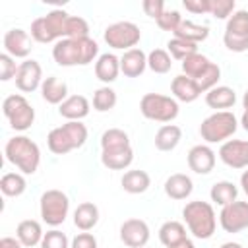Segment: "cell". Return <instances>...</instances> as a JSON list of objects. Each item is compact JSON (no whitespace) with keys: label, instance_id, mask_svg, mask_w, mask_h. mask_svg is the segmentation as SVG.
I'll use <instances>...</instances> for the list:
<instances>
[{"label":"cell","instance_id":"1","mask_svg":"<svg viewBox=\"0 0 248 248\" xmlns=\"http://www.w3.org/2000/svg\"><path fill=\"white\" fill-rule=\"evenodd\" d=\"M6 161L17 167L23 174H33L41 163V149L39 145L27 136H14L6 141L4 147Z\"/></svg>","mask_w":248,"mask_h":248},{"label":"cell","instance_id":"2","mask_svg":"<svg viewBox=\"0 0 248 248\" xmlns=\"http://www.w3.org/2000/svg\"><path fill=\"white\" fill-rule=\"evenodd\" d=\"M182 217H184L188 231L200 240L211 238L215 229H217L215 209L209 202H202V200L188 202L182 209Z\"/></svg>","mask_w":248,"mask_h":248},{"label":"cell","instance_id":"3","mask_svg":"<svg viewBox=\"0 0 248 248\" xmlns=\"http://www.w3.org/2000/svg\"><path fill=\"white\" fill-rule=\"evenodd\" d=\"M87 141V128L81 120H70L58 128H52L46 136V145L54 155H66L83 147Z\"/></svg>","mask_w":248,"mask_h":248},{"label":"cell","instance_id":"4","mask_svg":"<svg viewBox=\"0 0 248 248\" xmlns=\"http://www.w3.org/2000/svg\"><path fill=\"white\" fill-rule=\"evenodd\" d=\"M70 14L62 8H54L48 14L33 19L31 23V37L37 43H58L60 39H66V23Z\"/></svg>","mask_w":248,"mask_h":248},{"label":"cell","instance_id":"5","mask_svg":"<svg viewBox=\"0 0 248 248\" xmlns=\"http://www.w3.org/2000/svg\"><path fill=\"white\" fill-rule=\"evenodd\" d=\"M238 128V120L231 110H217L203 118L200 124V136L207 143H225Z\"/></svg>","mask_w":248,"mask_h":248},{"label":"cell","instance_id":"6","mask_svg":"<svg viewBox=\"0 0 248 248\" xmlns=\"http://www.w3.org/2000/svg\"><path fill=\"white\" fill-rule=\"evenodd\" d=\"M140 110L147 120L170 122L178 116V101L161 93H145L140 101Z\"/></svg>","mask_w":248,"mask_h":248},{"label":"cell","instance_id":"7","mask_svg":"<svg viewBox=\"0 0 248 248\" xmlns=\"http://www.w3.org/2000/svg\"><path fill=\"white\" fill-rule=\"evenodd\" d=\"M2 112L8 118L10 126L16 132H25L33 126L35 122V108L29 105V101L16 93V95H8L2 103Z\"/></svg>","mask_w":248,"mask_h":248},{"label":"cell","instance_id":"8","mask_svg":"<svg viewBox=\"0 0 248 248\" xmlns=\"http://www.w3.org/2000/svg\"><path fill=\"white\" fill-rule=\"evenodd\" d=\"M39 211H41V219L50 225V227H58L66 221L68 211H70V200L62 190H46L41 196L39 202Z\"/></svg>","mask_w":248,"mask_h":248},{"label":"cell","instance_id":"9","mask_svg":"<svg viewBox=\"0 0 248 248\" xmlns=\"http://www.w3.org/2000/svg\"><path fill=\"white\" fill-rule=\"evenodd\" d=\"M103 39H105V43L110 48H116V50H124L126 52V50L136 48V45L141 39V31L132 21H116V23H112V25H108L105 29Z\"/></svg>","mask_w":248,"mask_h":248},{"label":"cell","instance_id":"10","mask_svg":"<svg viewBox=\"0 0 248 248\" xmlns=\"http://www.w3.org/2000/svg\"><path fill=\"white\" fill-rule=\"evenodd\" d=\"M219 225L225 232H240L248 229V202H232L221 207Z\"/></svg>","mask_w":248,"mask_h":248},{"label":"cell","instance_id":"11","mask_svg":"<svg viewBox=\"0 0 248 248\" xmlns=\"http://www.w3.org/2000/svg\"><path fill=\"white\" fill-rule=\"evenodd\" d=\"M219 159L231 169H248V141L227 140L219 147Z\"/></svg>","mask_w":248,"mask_h":248},{"label":"cell","instance_id":"12","mask_svg":"<svg viewBox=\"0 0 248 248\" xmlns=\"http://www.w3.org/2000/svg\"><path fill=\"white\" fill-rule=\"evenodd\" d=\"M16 87L23 93H31L35 89H41L43 83V68L37 60H25L19 64L16 74Z\"/></svg>","mask_w":248,"mask_h":248},{"label":"cell","instance_id":"13","mask_svg":"<svg viewBox=\"0 0 248 248\" xmlns=\"http://www.w3.org/2000/svg\"><path fill=\"white\" fill-rule=\"evenodd\" d=\"M2 43H4V50L12 58H27L29 52L33 50V37L25 29H19V27L6 31Z\"/></svg>","mask_w":248,"mask_h":248},{"label":"cell","instance_id":"14","mask_svg":"<svg viewBox=\"0 0 248 248\" xmlns=\"http://www.w3.org/2000/svg\"><path fill=\"white\" fill-rule=\"evenodd\" d=\"M120 240L128 248H143L149 242V227L143 219H126L120 225Z\"/></svg>","mask_w":248,"mask_h":248},{"label":"cell","instance_id":"15","mask_svg":"<svg viewBox=\"0 0 248 248\" xmlns=\"http://www.w3.org/2000/svg\"><path fill=\"white\" fill-rule=\"evenodd\" d=\"M52 58L58 66H81V48L79 39H60L52 46Z\"/></svg>","mask_w":248,"mask_h":248},{"label":"cell","instance_id":"16","mask_svg":"<svg viewBox=\"0 0 248 248\" xmlns=\"http://www.w3.org/2000/svg\"><path fill=\"white\" fill-rule=\"evenodd\" d=\"M186 159H188L190 170H194L196 174H209L213 170V167H215V151L205 143L194 145L188 151Z\"/></svg>","mask_w":248,"mask_h":248},{"label":"cell","instance_id":"17","mask_svg":"<svg viewBox=\"0 0 248 248\" xmlns=\"http://www.w3.org/2000/svg\"><path fill=\"white\" fill-rule=\"evenodd\" d=\"M147 68V54L141 48L126 50L120 56V72L126 78H140Z\"/></svg>","mask_w":248,"mask_h":248},{"label":"cell","instance_id":"18","mask_svg":"<svg viewBox=\"0 0 248 248\" xmlns=\"http://www.w3.org/2000/svg\"><path fill=\"white\" fill-rule=\"evenodd\" d=\"M120 74V58L112 52H103L95 60V76L103 83H112Z\"/></svg>","mask_w":248,"mask_h":248},{"label":"cell","instance_id":"19","mask_svg":"<svg viewBox=\"0 0 248 248\" xmlns=\"http://www.w3.org/2000/svg\"><path fill=\"white\" fill-rule=\"evenodd\" d=\"M170 91H172L174 99H176V101H182V103H194V101L203 93V91L198 87V83H196L192 78L184 76V74L176 76V78L170 81Z\"/></svg>","mask_w":248,"mask_h":248},{"label":"cell","instance_id":"20","mask_svg":"<svg viewBox=\"0 0 248 248\" xmlns=\"http://www.w3.org/2000/svg\"><path fill=\"white\" fill-rule=\"evenodd\" d=\"M41 97L50 105H62L68 99V85L56 76H48L41 83Z\"/></svg>","mask_w":248,"mask_h":248},{"label":"cell","instance_id":"21","mask_svg":"<svg viewBox=\"0 0 248 248\" xmlns=\"http://www.w3.org/2000/svg\"><path fill=\"white\" fill-rule=\"evenodd\" d=\"M234 103H236V93L229 85H217L205 93V105L209 108H215V112L227 110V108L234 107Z\"/></svg>","mask_w":248,"mask_h":248},{"label":"cell","instance_id":"22","mask_svg":"<svg viewBox=\"0 0 248 248\" xmlns=\"http://www.w3.org/2000/svg\"><path fill=\"white\" fill-rule=\"evenodd\" d=\"M89 108H91V105L83 95H70L58 107V112L62 118H66L70 122V120H83L89 114Z\"/></svg>","mask_w":248,"mask_h":248},{"label":"cell","instance_id":"23","mask_svg":"<svg viewBox=\"0 0 248 248\" xmlns=\"http://www.w3.org/2000/svg\"><path fill=\"white\" fill-rule=\"evenodd\" d=\"M194 190V182L188 174L176 172L165 180V194L170 200H186Z\"/></svg>","mask_w":248,"mask_h":248},{"label":"cell","instance_id":"24","mask_svg":"<svg viewBox=\"0 0 248 248\" xmlns=\"http://www.w3.org/2000/svg\"><path fill=\"white\" fill-rule=\"evenodd\" d=\"M134 161V149L122 147V149H110V151H101V163L108 170H124L132 165Z\"/></svg>","mask_w":248,"mask_h":248},{"label":"cell","instance_id":"25","mask_svg":"<svg viewBox=\"0 0 248 248\" xmlns=\"http://www.w3.org/2000/svg\"><path fill=\"white\" fill-rule=\"evenodd\" d=\"M45 232L41 229V223L35 221V219H25L17 225L16 229V238L25 246V248H31V246H37L41 244Z\"/></svg>","mask_w":248,"mask_h":248},{"label":"cell","instance_id":"26","mask_svg":"<svg viewBox=\"0 0 248 248\" xmlns=\"http://www.w3.org/2000/svg\"><path fill=\"white\" fill-rule=\"evenodd\" d=\"M99 223V207L93 202H83L74 211V225L79 231H91Z\"/></svg>","mask_w":248,"mask_h":248},{"label":"cell","instance_id":"27","mask_svg":"<svg viewBox=\"0 0 248 248\" xmlns=\"http://www.w3.org/2000/svg\"><path fill=\"white\" fill-rule=\"evenodd\" d=\"M176 39H182V41H188V43H202L209 37V27L207 25H198L190 19H182V23L176 27V31L172 33Z\"/></svg>","mask_w":248,"mask_h":248},{"label":"cell","instance_id":"28","mask_svg":"<svg viewBox=\"0 0 248 248\" xmlns=\"http://www.w3.org/2000/svg\"><path fill=\"white\" fill-rule=\"evenodd\" d=\"M182 140V130L176 124H165L155 134V147L159 151H172Z\"/></svg>","mask_w":248,"mask_h":248},{"label":"cell","instance_id":"29","mask_svg":"<svg viewBox=\"0 0 248 248\" xmlns=\"http://www.w3.org/2000/svg\"><path fill=\"white\" fill-rule=\"evenodd\" d=\"M120 184H122L124 192H128V194H143L151 186V178L145 170L134 169V170H126L122 174Z\"/></svg>","mask_w":248,"mask_h":248},{"label":"cell","instance_id":"30","mask_svg":"<svg viewBox=\"0 0 248 248\" xmlns=\"http://www.w3.org/2000/svg\"><path fill=\"white\" fill-rule=\"evenodd\" d=\"M236 196H238V188H236L231 180H219V182H215V184L211 186V190H209L211 202L217 203V205H221V207H225V205L236 202Z\"/></svg>","mask_w":248,"mask_h":248},{"label":"cell","instance_id":"31","mask_svg":"<svg viewBox=\"0 0 248 248\" xmlns=\"http://www.w3.org/2000/svg\"><path fill=\"white\" fill-rule=\"evenodd\" d=\"M25 188H27V180H25V176L21 172H6L0 178V190L8 198L21 196L25 192Z\"/></svg>","mask_w":248,"mask_h":248},{"label":"cell","instance_id":"32","mask_svg":"<svg viewBox=\"0 0 248 248\" xmlns=\"http://www.w3.org/2000/svg\"><path fill=\"white\" fill-rule=\"evenodd\" d=\"M184 238H188L186 236V227L180 221H167L159 229V240L167 248L176 244V242H180V240H184Z\"/></svg>","mask_w":248,"mask_h":248},{"label":"cell","instance_id":"33","mask_svg":"<svg viewBox=\"0 0 248 248\" xmlns=\"http://www.w3.org/2000/svg\"><path fill=\"white\" fill-rule=\"evenodd\" d=\"M122 147H130V138L124 130L120 128H108L103 132L101 136V149L103 151H110V149H122Z\"/></svg>","mask_w":248,"mask_h":248},{"label":"cell","instance_id":"34","mask_svg":"<svg viewBox=\"0 0 248 248\" xmlns=\"http://www.w3.org/2000/svg\"><path fill=\"white\" fill-rule=\"evenodd\" d=\"M209 64H211V60L205 54L196 52V54H190L188 58L182 60V72H184V76H188L192 79H198L207 70Z\"/></svg>","mask_w":248,"mask_h":248},{"label":"cell","instance_id":"35","mask_svg":"<svg viewBox=\"0 0 248 248\" xmlns=\"http://www.w3.org/2000/svg\"><path fill=\"white\" fill-rule=\"evenodd\" d=\"M172 56L165 48H153L147 54V68L155 74H167L172 68Z\"/></svg>","mask_w":248,"mask_h":248},{"label":"cell","instance_id":"36","mask_svg":"<svg viewBox=\"0 0 248 248\" xmlns=\"http://www.w3.org/2000/svg\"><path fill=\"white\" fill-rule=\"evenodd\" d=\"M114 105H116V91L112 87L103 85L93 93V108L95 110L107 112V110H112Z\"/></svg>","mask_w":248,"mask_h":248},{"label":"cell","instance_id":"37","mask_svg":"<svg viewBox=\"0 0 248 248\" xmlns=\"http://www.w3.org/2000/svg\"><path fill=\"white\" fill-rule=\"evenodd\" d=\"M225 33L248 37V10H234V14L227 19Z\"/></svg>","mask_w":248,"mask_h":248},{"label":"cell","instance_id":"38","mask_svg":"<svg viewBox=\"0 0 248 248\" xmlns=\"http://www.w3.org/2000/svg\"><path fill=\"white\" fill-rule=\"evenodd\" d=\"M167 52H169L172 58H176V60L182 62V60L188 58L190 54H196V52H198V45L172 37V39L167 43Z\"/></svg>","mask_w":248,"mask_h":248},{"label":"cell","instance_id":"39","mask_svg":"<svg viewBox=\"0 0 248 248\" xmlns=\"http://www.w3.org/2000/svg\"><path fill=\"white\" fill-rule=\"evenodd\" d=\"M221 79V68L215 64V62H211L209 66H207V70L198 78V79H194L196 83H198V87L203 91V93H207L209 89H213V87H217V81Z\"/></svg>","mask_w":248,"mask_h":248},{"label":"cell","instance_id":"40","mask_svg":"<svg viewBox=\"0 0 248 248\" xmlns=\"http://www.w3.org/2000/svg\"><path fill=\"white\" fill-rule=\"evenodd\" d=\"M89 37V23L79 16H70L66 23V39H83Z\"/></svg>","mask_w":248,"mask_h":248},{"label":"cell","instance_id":"41","mask_svg":"<svg viewBox=\"0 0 248 248\" xmlns=\"http://www.w3.org/2000/svg\"><path fill=\"white\" fill-rule=\"evenodd\" d=\"M41 248H70V240L62 231L52 229V231L45 232V236L41 240Z\"/></svg>","mask_w":248,"mask_h":248},{"label":"cell","instance_id":"42","mask_svg":"<svg viewBox=\"0 0 248 248\" xmlns=\"http://www.w3.org/2000/svg\"><path fill=\"white\" fill-rule=\"evenodd\" d=\"M209 14L217 19H229L234 14V0H209Z\"/></svg>","mask_w":248,"mask_h":248},{"label":"cell","instance_id":"43","mask_svg":"<svg viewBox=\"0 0 248 248\" xmlns=\"http://www.w3.org/2000/svg\"><path fill=\"white\" fill-rule=\"evenodd\" d=\"M155 21H157V25H159L163 31H170V33H174L176 27L182 23V16H180L176 10H165Z\"/></svg>","mask_w":248,"mask_h":248},{"label":"cell","instance_id":"44","mask_svg":"<svg viewBox=\"0 0 248 248\" xmlns=\"http://www.w3.org/2000/svg\"><path fill=\"white\" fill-rule=\"evenodd\" d=\"M17 68L19 66H16V58H12L8 52L0 54V79L2 81H10L12 78H16Z\"/></svg>","mask_w":248,"mask_h":248},{"label":"cell","instance_id":"45","mask_svg":"<svg viewBox=\"0 0 248 248\" xmlns=\"http://www.w3.org/2000/svg\"><path fill=\"white\" fill-rule=\"evenodd\" d=\"M223 43L232 52H244V50H248V37H242V35L223 33Z\"/></svg>","mask_w":248,"mask_h":248},{"label":"cell","instance_id":"46","mask_svg":"<svg viewBox=\"0 0 248 248\" xmlns=\"http://www.w3.org/2000/svg\"><path fill=\"white\" fill-rule=\"evenodd\" d=\"M70 248H97V238L91 234V232H78L72 242H70Z\"/></svg>","mask_w":248,"mask_h":248},{"label":"cell","instance_id":"47","mask_svg":"<svg viewBox=\"0 0 248 248\" xmlns=\"http://www.w3.org/2000/svg\"><path fill=\"white\" fill-rule=\"evenodd\" d=\"M141 8H143L145 16H149V17H153V19H157V17L167 10L163 0H145V2L141 4Z\"/></svg>","mask_w":248,"mask_h":248},{"label":"cell","instance_id":"48","mask_svg":"<svg viewBox=\"0 0 248 248\" xmlns=\"http://www.w3.org/2000/svg\"><path fill=\"white\" fill-rule=\"evenodd\" d=\"M182 6L192 14H209V0H184Z\"/></svg>","mask_w":248,"mask_h":248},{"label":"cell","instance_id":"49","mask_svg":"<svg viewBox=\"0 0 248 248\" xmlns=\"http://www.w3.org/2000/svg\"><path fill=\"white\" fill-rule=\"evenodd\" d=\"M0 248H25V246L14 236H4L0 238Z\"/></svg>","mask_w":248,"mask_h":248},{"label":"cell","instance_id":"50","mask_svg":"<svg viewBox=\"0 0 248 248\" xmlns=\"http://www.w3.org/2000/svg\"><path fill=\"white\" fill-rule=\"evenodd\" d=\"M169 248H196V246H194V242L190 238H184V240H180V242H176V244H172Z\"/></svg>","mask_w":248,"mask_h":248},{"label":"cell","instance_id":"51","mask_svg":"<svg viewBox=\"0 0 248 248\" xmlns=\"http://www.w3.org/2000/svg\"><path fill=\"white\" fill-rule=\"evenodd\" d=\"M240 186H242V190H244V194L248 196V169L240 174Z\"/></svg>","mask_w":248,"mask_h":248},{"label":"cell","instance_id":"52","mask_svg":"<svg viewBox=\"0 0 248 248\" xmlns=\"http://www.w3.org/2000/svg\"><path fill=\"white\" fill-rule=\"evenodd\" d=\"M240 124H242V128L248 132V110L242 112V116H240Z\"/></svg>","mask_w":248,"mask_h":248},{"label":"cell","instance_id":"53","mask_svg":"<svg viewBox=\"0 0 248 248\" xmlns=\"http://www.w3.org/2000/svg\"><path fill=\"white\" fill-rule=\"evenodd\" d=\"M219 248H242V244H238V242H223Z\"/></svg>","mask_w":248,"mask_h":248},{"label":"cell","instance_id":"54","mask_svg":"<svg viewBox=\"0 0 248 248\" xmlns=\"http://www.w3.org/2000/svg\"><path fill=\"white\" fill-rule=\"evenodd\" d=\"M242 107H244V110H248V89L242 95Z\"/></svg>","mask_w":248,"mask_h":248},{"label":"cell","instance_id":"55","mask_svg":"<svg viewBox=\"0 0 248 248\" xmlns=\"http://www.w3.org/2000/svg\"><path fill=\"white\" fill-rule=\"evenodd\" d=\"M143 248H145V246H143Z\"/></svg>","mask_w":248,"mask_h":248}]
</instances>
